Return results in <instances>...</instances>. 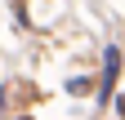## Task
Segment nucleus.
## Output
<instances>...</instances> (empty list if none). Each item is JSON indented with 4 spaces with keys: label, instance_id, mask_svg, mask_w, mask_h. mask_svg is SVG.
<instances>
[{
    "label": "nucleus",
    "instance_id": "obj_1",
    "mask_svg": "<svg viewBox=\"0 0 125 120\" xmlns=\"http://www.w3.org/2000/svg\"><path fill=\"white\" fill-rule=\"evenodd\" d=\"M116 71H121V49L112 44V49L103 53V98H107V89H112V80H116Z\"/></svg>",
    "mask_w": 125,
    "mask_h": 120
}]
</instances>
